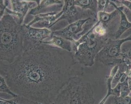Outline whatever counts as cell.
<instances>
[{
    "instance_id": "2",
    "label": "cell",
    "mask_w": 131,
    "mask_h": 104,
    "mask_svg": "<svg viewBox=\"0 0 131 104\" xmlns=\"http://www.w3.org/2000/svg\"><path fill=\"white\" fill-rule=\"evenodd\" d=\"M1 61L13 63L23 53V24L18 18L5 13L1 18Z\"/></svg>"
},
{
    "instance_id": "10",
    "label": "cell",
    "mask_w": 131,
    "mask_h": 104,
    "mask_svg": "<svg viewBox=\"0 0 131 104\" xmlns=\"http://www.w3.org/2000/svg\"><path fill=\"white\" fill-rule=\"evenodd\" d=\"M64 5V1H43L38 6L31 9L28 15L35 16L54 12H60Z\"/></svg>"
},
{
    "instance_id": "8",
    "label": "cell",
    "mask_w": 131,
    "mask_h": 104,
    "mask_svg": "<svg viewBox=\"0 0 131 104\" xmlns=\"http://www.w3.org/2000/svg\"><path fill=\"white\" fill-rule=\"evenodd\" d=\"M64 1V5L61 11L62 15L50 28L58 22L63 20H66L69 24H70L80 20L89 18L94 17L98 19V16L90 10H84L79 7L75 6L74 1L67 0Z\"/></svg>"
},
{
    "instance_id": "1",
    "label": "cell",
    "mask_w": 131,
    "mask_h": 104,
    "mask_svg": "<svg viewBox=\"0 0 131 104\" xmlns=\"http://www.w3.org/2000/svg\"><path fill=\"white\" fill-rule=\"evenodd\" d=\"M0 65L1 76L14 93L42 104H52L71 78L84 73L72 53L46 43Z\"/></svg>"
},
{
    "instance_id": "17",
    "label": "cell",
    "mask_w": 131,
    "mask_h": 104,
    "mask_svg": "<svg viewBox=\"0 0 131 104\" xmlns=\"http://www.w3.org/2000/svg\"><path fill=\"white\" fill-rule=\"evenodd\" d=\"M121 97L125 98L129 96L131 93L129 90L128 82V78L126 80L122 83H121Z\"/></svg>"
},
{
    "instance_id": "24",
    "label": "cell",
    "mask_w": 131,
    "mask_h": 104,
    "mask_svg": "<svg viewBox=\"0 0 131 104\" xmlns=\"http://www.w3.org/2000/svg\"><path fill=\"white\" fill-rule=\"evenodd\" d=\"M129 59H130V60H131V58H129Z\"/></svg>"
},
{
    "instance_id": "25",
    "label": "cell",
    "mask_w": 131,
    "mask_h": 104,
    "mask_svg": "<svg viewBox=\"0 0 131 104\" xmlns=\"http://www.w3.org/2000/svg\"><path fill=\"white\" fill-rule=\"evenodd\" d=\"M52 104H55L54 103V102H53V103H52Z\"/></svg>"
},
{
    "instance_id": "7",
    "label": "cell",
    "mask_w": 131,
    "mask_h": 104,
    "mask_svg": "<svg viewBox=\"0 0 131 104\" xmlns=\"http://www.w3.org/2000/svg\"><path fill=\"white\" fill-rule=\"evenodd\" d=\"M24 52L35 48L50 38L52 31L47 28H37L23 24Z\"/></svg>"
},
{
    "instance_id": "4",
    "label": "cell",
    "mask_w": 131,
    "mask_h": 104,
    "mask_svg": "<svg viewBox=\"0 0 131 104\" xmlns=\"http://www.w3.org/2000/svg\"><path fill=\"white\" fill-rule=\"evenodd\" d=\"M91 85L79 76L73 77L59 93L55 104H95Z\"/></svg>"
},
{
    "instance_id": "21",
    "label": "cell",
    "mask_w": 131,
    "mask_h": 104,
    "mask_svg": "<svg viewBox=\"0 0 131 104\" xmlns=\"http://www.w3.org/2000/svg\"><path fill=\"white\" fill-rule=\"evenodd\" d=\"M9 5V1H1V18L3 16L7 7Z\"/></svg>"
},
{
    "instance_id": "12",
    "label": "cell",
    "mask_w": 131,
    "mask_h": 104,
    "mask_svg": "<svg viewBox=\"0 0 131 104\" xmlns=\"http://www.w3.org/2000/svg\"><path fill=\"white\" fill-rule=\"evenodd\" d=\"M43 43L52 45L72 53V42L60 36L52 34L50 39L48 41L43 42Z\"/></svg>"
},
{
    "instance_id": "20",
    "label": "cell",
    "mask_w": 131,
    "mask_h": 104,
    "mask_svg": "<svg viewBox=\"0 0 131 104\" xmlns=\"http://www.w3.org/2000/svg\"><path fill=\"white\" fill-rule=\"evenodd\" d=\"M19 104H42L20 96L16 97Z\"/></svg>"
},
{
    "instance_id": "22",
    "label": "cell",
    "mask_w": 131,
    "mask_h": 104,
    "mask_svg": "<svg viewBox=\"0 0 131 104\" xmlns=\"http://www.w3.org/2000/svg\"><path fill=\"white\" fill-rule=\"evenodd\" d=\"M117 4H121V5H123L125 7L128 8L131 11V1H115Z\"/></svg>"
},
{
    "instance_id": "18",
    "label": "cell",
    "mask_w": 131,
    "mask_h": 104,
    "mask_svg": "<svg viewBox=\"0 0 131 104\" xmlns=\"http://www.w3.org/2000/svg\"><path fill=\"white\" fill-rule=\"evenodd\" d=\"M111 104H131V97L129 96L125 98L114 96Z\"/></svg>"
},
{
    "instance_id": "26",
    "label": "cell",
    "mask_w": 131,
    "mask_h": 104,
    "mask_svg": "<svg viewBox=\"0 0 131 104\" xmlns=\"http://www.w3.org/2000/svg\"><path fill=\"white\" fill-rule=\"evenodd\" d=\"M17 101H18V100H17Z\"/></svg>"
},
{
    "instance_id": "3",
    "label": "cell",
    "mask_w": 131,
    "mask_h": 104,
    "mask_svg": "<svg viewBox=\"0 0 131 104\" xmlns=\"http://www.w3.org/2000/svg\"><path fill=\"white\" fill-rule=\"evenodd\" d=\"M109 39L94 33L91 28L79 40L72 42V53L75 61L83 67L93 66L97 55Z\"/></svg>"
},
{
    "instance_id": "19",
    "label": "cell",
    "mask_w": 131,
    "mask_h": 104,
    "mask_svg": "<svg viewBox=\"0 0 131 104\" xmlns=\"http://www.w3.org/2000/svg\"><path fill=\"white\" fill-rule=\"evenodd\" d=\"M98 1V13L100 12H107L110 6H112L111 4V1L100 0Z\"/></svg>"
},
{
    "instance_id": "6",
    "label": "cell",
    "mask_w": 131,
    "mask_h": 104,
    "mask_svg": "<svg viewBox=\"0 0 131 104\" xmlns=\"http://www.w3.org/2000/svg\"><path fill=\"white\" fill-rule=\"evenodd\" d=\"M131 41V34L122 39H110L96 56L95 61H99L105 65L114 66L122 63L121 48L123 43Z\"/></svg>"
},
{
    "instance_id": "23",
    "label": "cell",
    "mask_w": 131,
    "mask_h": 104,
    "mask_svg": "<svg viewBox=\"0 0 131 104\" xmlns=\"http://www.w3.org/2000/svg\"><path fill=\"white\" fill-rule=\"evenodd\" d=\"M128 82L129 90L131 93V69L128 72Z\"/></svg>"
},
{
    "instance_id": "15",
    "label": "cell",
    "mask_w": 131,
    "mask_h": 104,
    "mask_svg": "<svg viewBox=\"0 0 131 104\" xmlns=\"http://www.w3.org/2000/svg\"><path fill=\"white\" fill-rule=\"evenodd\" d=\"M128 71L129 70H128L127 67L124 63H122L118 65V69L116 73L115 76H114L112 82V88H115L118 83H119L123 75L125 72Z\"/></svg>"
},
{
    "instance_id": "5",
    "label": "cell",
    "mask_w": 131,
    "mask_h": 104,
    "mask_svg": "<svg viewBox=\"0 0 131 104\" xmlns=\"http://www.w3.org/2000/svg\"><path fill=\"white\" fill-rule=\"evenodd\" d=\"M98 21V19L94 17L80 20L62 29L52 31V34L73 42L86 34Z\"/></svg>"
},
{
    "instance_id": "16",
    "label": "cell",
    "mask_w": 131,
    "mask_h": 104,
    "mask_svg": "<svg viewBox=\"0 0 131 104\" xmlns=\"http://www.w3.org/2000/svg\"><path fill=\"white\" fill-rule=\"evenodd\" d=\"M0 91L1 94H6L12 96V98L16 97L18 96V95L12 91L7 84L5 79L1 76H0Z\"/></svg>"
},
{
    "instance_id": "9",
    "label": "cell",
    "mask_w": 131,
    "mask_h": 104,
    "mask_svg": "<svg viewBox=\"0 0 131 104\" xmlns=\"http://www.w3.org/2000/svg\"><path fill=\"white\" fill-rule=\"evenodd\" d=\"M9 4L12 8H6L5 13L10 14L18 18L22 24L28 10L38 5L35 1H10Z\"/></svg>"
},
{
    "instance_id": "11",
    "label": "cell",
    "mask_w": 131,
    "mask_h": 104,
    "mask_svg": "<svg viewBox=\"0 0 131 104\" xmlns=\"http://www.w3.org/2000/svg\"><path fill=\"white\" fill-rule=\"evenodd\" d=\"M111 4L112 6H113L114 8L117 9L120 13L121 19L119 26L117 31L116 33L114 38V39L115 40H118L119 39L121 35H122L126 30L131 28V23L129 22L126 15L123 12V10L125 8V6L121 5V6L118 7L113 1H111Z\"/></svg>"
},
{
    "instance_id": "14",
    "label": "cell",
    "mask_w": 131,
    "mask_h": 104,
    "mask_svg": "<svg viewBox=\"0 0 131 104\" xmlns=\"http://www.w3.org/2000/svg\"><path fill=\"white\" fill-rule=\"evenodd\" d=\"M118 68V65L114 66L113 69L111 71V73H110L109 76L107 77V93L103 99H102L101 102L98 104H104L107 99L111 95L113 96V89L112 88V82L114 76H115L116 73L117 71Z\"/></svg>"
},
{
    "instance_id": "13",
    "label": "cell",
    "mask_w": 131,
    "mask_h": 104,
    "mask_svg": "<svg viewBox=\"0 0 131 104\" xmlns=\"http://www.w3.org/2000/svg\"><path fill=\"white\" fill-rule=\"evenodd\" d=\"M75 5L84 10H89L98 16V1L96 0L74 1Z\"/></svg>"
}]
</instances>
